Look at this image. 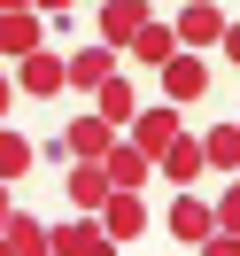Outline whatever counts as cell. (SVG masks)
Masks as SVG:
<instances>
[{"label": "cell", "mask_w": 240, "mask_h": 256, "mask_svg": "<svg viewBox=\"0 0 240 256\" xmlns=\"http://www.w3.org/2000/svg\"><path fill=\"white\" fill-rule=\"evenodd\" d=\"M155 70H163V101H178V109L209 101V62H202V47H171Z\"/></svg>", "instance_id": "1"}, {"label": "cell", "mask_w": 240, "mask_h": 256, "mask_svg": "<svg viewBox=\"0 0 240 256\" xmlns=\"http://www.w3.org/2000/svg\"><path fill=\"white\" fill-rule=\"evenodd\" d=\"M93 218H101V233H109L116 248H132V240L147 233V202H140V186H109V202H101Z\"/></svg>", "instance_id": "2"}, {"label": "cell", "mask_w": 240, "mask_h": 256, "mask_svg": "<svg viewBox=\"0 0 240 256\" xmlns=\"http://www.w3.org/2000/svg\"><path fill=\"white\" fill-rule=\"evenodd\" d=\"M178 132H186V116H178V101H147V109H132V116H124V140H140L147 156H155V148H171Z\"/></svg>", "instance_id": "3"}, {"label": "cell", "mask_w": 240, "mask_h": 256, "mask_svg": "<svg viewBox=\"0 0 240 256\" xmlns=\"http://www.w3.org/2000/svg\"><path fill=\"white\" fill-rule=\"evenodd\" d=\"M16 94H31V101H54V94H70V70H62V54H47V47L16 54Z\"/></svg>", "instance_id": "4"}, {"label": "cell", "mask_w": 240, "mask_h": 256, "mask_svg": "<svg viewBox=\"0 0 240 256\" xmlns=\"http://www.w3.org/2000/svg\"><path fill=\"white\" fill-rule=\"evenodd\" d=\"M116 240L101 233V218L85 210V218H70V225H47V256H109Z\"/></svg>", "instance_id": "5"}, {"label": "cell", "mask_w": 240, "mask_h": 256, "mask_svg": "<svg viewBox=\"0 0 240 256\" xmlns=\"http://www.w3.org/2000/svg\"><path fill=\"white\" fill-rule=\"evenodd\" d=\"M101 171H109V186H147V178H155V156H147L140 140H124V132H116V140L101 148Z\"/></svg>", "instance_id": "6"}, {"label": "cell", "mask_w": 240, "mask_h": 256, "mask_svg": "<svg viewBox=\"0 0 240 256\" xmlns=\"http://www.w3.org/2000/svg\"><path fill=\"white\" fill-rule=\"evenodd\" d=\"M31 47H47V16H39V8H0V54L16 62V54H31Z\"/></svg>", "instance_id": "7"}, {"label": "cell", "mask_w": 240, "mask_h": 256, "mask_svg": "<svg viewBox=\"0 0 240 256\" xmlns=\"http://www.w3.org/2000/svg\"><path fill=\"white\" fill-rule=\"evenodd\" d=\"M171 32H178V47H217V32H225V8L217 0H186L171 16Z\"/></svg>", "instance_id": "8"}, {"label": "cell", "mask_w": 240, "mask_h": 256, "mask_svg": "<svg viewBox=\"0 0 240 256\" xmlns=\"http://www.w3.org/2000/svg\"><path fill=\"white\" fill-rule=\"evenodd\" d=\"M163 225H171V240H186V248H202V240L209 233H217V218H209V202H202V194H178V202H171V218H163Z\"/></svg>", "instance_id": "9"}, {"label": "cell", "mask_w": 240, "mask_h": 256, "mask_svg": "<svg viewBox=\"0 0 240 256\" xmlns=\"http://www.w3.org/2000/svg\"><path fill=\"white\" fill-rule=\"evenodd\" d=\"M62 70H70V94H93V86H101V78L116 70V47H109V39H93V47L62 54Z\"/></svg>", "instance_id": "10"}, {"label": "cell", "mask_w": 240, "mask_h": 256, "mask_svg": "<svg viewBox=\"0 0 240 256\" xmlns=\"http://www.w3.org/2000/svg\"><path fill=\"white\" fill-rule=\"evenodd\" d=\"M202 171H209V163H202V140H194V132H178L171 148H155V178H178V186H194Z\"/></svg>", "instance_id": "11"}, {"label": "cell", "mask_w": 240, "mask_h": 256, "mask_svg": "<svg viewBox=\"0 0 240 256\" xmlns=\"http://www.w3.org/2000/svg\"><path fill=\"white\" fill-rule=\"evenodd\" d=\"M62 186H70L78 210H101V202H109V171H101V156H70V178H62Z\"/></svg>", "instance_id": "12"}, {"label": "cell", "mask_w": 240, "mask_h": 256, "mask_svg": "<svg viewBox=\"0 0 240 256\" xmlns=\"http://www.w3.org/2000/svg\"><path fill=\"white\" fill-rule=\"evenodd\" d=\"M109 140H116V124H109V116H70V132H62L54 148H62V163H70V156H101Z\"/></svg>", "instance_id": "13"}, {"label": "cell", "mask_w": 240, "mask_h": 256, "mask_svg": "<svg viewBox=\"0 0 240 256\" xmlns=\"http://www.w3.org/2000/svg\"><path fill=\"white\" fill-rule=\"evenodd\" d=\"M147 24V0H101V39H109L116 54H124V39Z\"/></svg>", "instance_id": "14"}, {"label": "cell", "mask_w": 240, "mask_h": 256, "mask_svg": "<svg viewBox=\"0 0 240 256\" xmlns=\"http://www.w3.org/2000/svg\"><path fill=\"white\" fill-rule=\"evenodd\" d=\"M0 256H47V225L23 218V210H8V225H0Z\"/></svg>", "instance_id": "15"}, {"label": "cell", "mask_w": 240, "mask_h": 256, "mask_svg": "<svg viewBox=\"0 0 240 256\" xmlns=\"http://www.w3.org/2000/svg\"><path fill=\"white\" fill-rule=\"evenodd\" d=\"M171 47H178V32H171V24H155V16H147L140 32L124 39V54H132V62H147V70H155V62H163V54H171Z\"/></svg>", "instance_id": "16"}, {"label": "cell", "mask_w": 240, "mask_h": 256, "mask_svg": "<svg viewBox=\"0 0 240 256\" xmlns=\"http://www.w3.org/2000/svg\"><path fill=\"white\" fill-rule=\"evenodd\" d=\"M93 101H101V116H109L116 132H124V116L140 109V94H132V78H124V70H109V78L93 86Z\"/></svg>", "instance_id": "17"}, {"label": "cell", "mask_w": 240, "mask_h": 256, "mask_svg": "<svg viewBox=\"0 0 240 256\" xmlns=\"http://www.w3.org/2000/svg\"><path fill=\"white\" fill-rule=\"evenodd\" d=\"M202 163L209 171H240V124H209L202 132Z\"/></svg>", "instance_id": "18"}, {"label": "cell", "mask_w": 240, "mask_h": 256, "mask_svg": "<svg viewBox=\"0 0 240 256\" xmlns=\"http://www.w3.org/2000/svg\"><path fill=\"white\" fill-rule=\"evenodd\" d=\"M31 163H39V148L23 140V132H8V124H0V178L16 186V178H31Z\"/></svg>", "instance_id": "19"}, {"label": "cell", "mask_w": 240, "mask_h": 256, "mask_svg": "<svg viewBox=\"0 0 240 256\" xmlns=\"http://www.w3.org/2000/svg\"><path fill=\"white\" fill-rule=\"evenodd\" d=\"M209 218H217V233H225V240H240V178L217 194V202H209Z\"/></svg>", "instance_id": "20"}, {"label": "cell", "mask_w": 240, "mask_h": 256, "mask_svg": "<svg viewBox=\"0 0 240 256\" xmlns=\"http://www.w3.org/2000/svg\"><path fill=\"white\" fill-rule=\"evenodd\" d=\"M217 47H225V62L240 70V24H233V16H225V32H217Z\"/></svg>", "instance_id": "21"}, {"label": "cell", "mask_w": 240, "mask_h": 256, "mask_svg": "<svg viewBox=\"0 0 240 256\" xmlns=\"http://www.w3.org/2000/svg\"><path fill=\"white\" fill-rule=\"evenodd\" d=\"M8 101H16V78H8V70H0V116H8Z\"/></svg>", "instance_id": "22"}, {"label": "cell", "mask_w": 240, "mask_h": 256, "mask_svg": "<svg viewBox=\"0 0 240 256\" xmlns=\"http://www.w3.org/2000/svg\"><path fill=\"white\" fill-rule=\"evenodd\" d=\"M31 8H39V16H70V0H31Z\"/></svg>", "instance_id": "23"}, {"label": "cell", "mask_w": 240, "mask_h": 256, "mask_svg": "<svg viewBox=\"0 0 240 256\" xmlns=\"http://www.w3.org/2000/svg\"><path fill=\"white\" fill-rule=\"evenodd\" d=\"M8 210H16V202H8V178H0V225H8Z\"/></svg>", "instance_id": "24"}, {"label": "cell", "mask_w": 240, "mask_h": 256, "mask_svg": "<svg viewBox=\"0 0 240 256\" xmlns=\"http://www.w3.org/2000/svg\"><path fill=\"white\" fill-rule=\"evenodd\" d=\"M0 8H31V0H0Z\"/></svg>", "instance_id": "25"}]
</instances>
